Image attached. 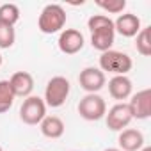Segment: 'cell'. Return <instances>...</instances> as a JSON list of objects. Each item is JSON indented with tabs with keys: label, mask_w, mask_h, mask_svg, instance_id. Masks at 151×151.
<instances>
[{
	"label": "cell",
	"mask_w": 151,
	"mask_h": 151,
	"mask_svg": "<svg viewBox=\"0 0 151 151\" xmlns=\"http://www.w3.org/2000/svg\"><path fill=\"white\" fill-rule=\"evenodd\" d=\"M87 27L91 30V45L98 52H109L112 50L116 30H114V22L107 14H93L87 20Z\"/></svg>",
	"instance_id": "cell-1"
},
{
	"label": "cell",
	"mask_w": 151,
	"mask_h": 151,
	"mask_svg": "<svg viewBox=\"0 0 151 151\" xmlns=\"http://www.w3.org/2000/svg\"><path fill=\"white\" fill-rule=\"evenodd\" d=\"M64 25H66V11L59 4H48L37 18V29L43 34H55Z\"/></svg>",
	"instance_id": "cell-2"
},
{
	"label": "cell",
	"mask_w": 151,
	"mask_h": 151,
	"mask_svg": "<svg viewBox=\"0 0 151 151\" xmlns=\"http://www.w3.org/2000/svg\"><path fill=\"white\" fill-rule=\"evenodd\" d=\"M132 66H133L132 57L124 52L109 50L100 55V69L101 71H109L114 75H126L132 69Z\"/></svg>",
	"instance_id": "cell-3"
},
{
	"label": "cell",
	"mask_w": 151,
	"mask_h": 151,
	"mask_svg": "<svg viewBox=\"0 0 151 151\" xmlns=\"http://www.w3.org/2000/svg\"><path fill=\"white\" fill-rule=\"evenodd\" d=\"M71 91L69 80L64 77H53L48 80L46 89H45V105L52 109H59L64 105Z\"/></svg>",
	"instance_id": "cell-4"
},
{
	"label": "cell",
	"mask_w": 151,
	"mask_h": 151,
	"mask_svg": "<svg viewBox=\"0 0 151 151\" xmlns=\"http://www.w3.org/2000/svg\"><path fill=\"white\" fill-rule=\"evenodd\" d=\"M46 117V105L45 100L39 96H29L23 100V105L20 109V119L25 124H39Z\"/></svg>",
	"instance_id": "cell-5"
},
{
	"label": "cell",
	"mask_w": 151,
	"mask_h": 151,
	"mask_svg": "<svg viewBox=\"0 0 151 151\" xmlns=\"http://www.w3.org/2000/svg\"><path fill=\"white\" fill-rule=\"evenodd\" d=\"M78 114L86 121H100L107 114V103L100 94H87L78 103Z\"/></svg>",
	"instance_id": "cell-6"
},
{
	"label": "cell",
	"mask_w": 151,
	"mask_h": 151,
	"mask_svg": "<svg viewBox=\"0 0 151 151\" xmlns=\"http://www.w3.org/2000/svg\"><path fill=\"white\" fill-rule=\"evenodd\" d=\"M78 82H80V87L84 91H87L89 94H96L98 91H101L105 87V73L100 68L89 66V68L80 71Z\"/></svg>",
	"instance_id": "cell-7"
},
{
	"label": "cell",
	"mask_w": 151,
	"mask_h": 151,
	"mask_svg": "<svg viewBox=\"0 0 151 151\" xmlns=\"http://www.w3.org/2000/svg\"><path fill=\"white\" fill-rule=\"evenodd\" d=\"M59 50L66 55H75L84 48V36L77 29H66L59 36Z\"/></svg>",
	"instance_id": "cell-8"
},
{
	"label": "cell",
	"mask_w": 151,
	"mask_h": 151,
	"mask_svg": "<svg viewBox=\"0 0 151 151\" xmlns=\"http://www.w3.org/2000/svg\"><path fill=\"white\" fill-rule=\"evenodd\" d=\"M132 117L133 119H147L151 116V91L149 89H142L137 94L132 96L130 103H126Z\"/></svg>",
	"instance_id": "cell-9"
},
{
	"label": "cell",
	"mask_w": 151,
	"mask_h": 151,
	"mask_svg": "<svg viewBox=\"0 0 151 151\" xmlns=\"http://www.w3.org/2000/svg\"><path fill=\"white\" fill-rule=\"evenodd\" d=\"M132 112L128 109L126 103H117L114 105L109 114H107V126L112 132H123V128H126L132 123Z\"/></svg>",
	"instance_id": "cell-10"
},
{
	"label": "cell",
	"mask_w": 151,
	"mask_h": 151,
	"mask_svg": "<svg viewBox=\"0 0 151 151\" xmlns=\"http://www.w3.org/2000/svg\"><path fill=\"white\" fill-rule=\"evenodd\" d=\"M9 86H11V91H13L14 98L16 96L29 98L32 89H34V78H32V75L27 73V71H16L9 78Z\"/></svg>",
	"instance_id": "cell-11"
},
{
	"label": "cell",
	"mask_w": 151,
	"mask_h": 151,
	"mask_svg": "<svg viewBox=\"0 0 151 151\" xmlns=\"http://www.w3.org/2000/svg\"><path fill=\"white\" fill-rule=\"evenodd\" d=\"M132 89H133V84L132 80L126 77V75H116L109 80V94L114 98V100H126L132 96Z\"/></svg>",
	"instance_id": "cell-12"
},
{
	"label": "cell",
	"mask_w": 151,
	"mask_h": 151,
	"mask_svg": "<svg viewBox=\"0 0 151 151\" xmlns=\"http://www.w3.org/2000/svg\"><path fill=\"white\" fill-rule=\"evenodd\" d=\"M114 30H117L123 37H133L140 30V20L137 14L132 13L119 14V18L114 22Z\"/></svg>",
	"instance_id": "cell-13"
},
{
	"label": "cell",
	"mask_w": 151,
	"mask_h": 151,
	"mask_svg": "<svg viewBox=\"0 0 151 151\" xmlns=\"http://www.w3.org/2000/svg\"><path fill=\"white\" fill-rule=\"evenodd\" d=\"M117 142H119L121 151H139L140 147H144V135L139 130L128 128L119 133Z\"/></svg>",
	"instance_id": "cell-14"
},
{
	"label": "cell",
	"mask_w": 151,
	"mask_h": 151,
	"mask_svg": "<svg viewBox=\"0 0 151 151\" xmlns=\"http://www.w3.org/2000/svg\"><path fill=\"white\" fill-rule=\"evenodd\" d=\"M39 124H41V133L48 139H60L66 130L62 119L57 116H46Z\"/></svg>",
	"instance_id": "cell-15"
},
{
	"label": "cell",
	"mask_w": 151,
	"mask_h": 151,
	"mask_svg": "<svg viewBox=\"0 0 151 151\" xmlns=\"http://www.w3.org/2000/svg\"><path fill=\"white\" fill-rule=\"evenodd\" d=\"M135 48L144 57L151 55V27H144L139 30L137 39H135Z\"/></svg>",
	"instance_id": "cell-16"
},
{
	"label": "cell",
	"mask_w": 151,
	"mask_h": 151,
	"mask_svg": "<svg viewBox=\"0 0 151 151\" xmlns=\"http://www.w3.org/2000/svg\"><path fill=\"white\" fill-rule=\"evenodd\" d=\"M14 103V94L11 91L9 80H0V114H6Z\"/></svg>",
	"instance_id": "cell-17"
},
{
	"label": "cell",
	"mask_w": 151,
	"mask_h": 151,
	"mask_svg": "<svg viewBox=\"0 0 151 151\" xmlns=\"http://www.w3.org/2000/svg\"><path fill=\"white\" fill-rule=\"evenodd\" d=\"M20 20V9L18 6L14 4H2L0 6V22L2 23H7V25H13Z\"/></svg>",
	"instance_id": "cell-18"
},
{
	"label": "cell",
	"mask_w": 151,
	"mask_h": 151,
	"mask_svg": "<svg viewBox=\"0 0 151 151\" xmlns=\"http://www.w3.org/2000/svg\"><path fill=\"white\" fill-rule=\"evenodd\" d=\"M14 39H16L14 27L0 22V48H11L14 45Z\"/></svg>",
	"instance_id": "cell-19"
},
{
	"label": "cell",
	"mask_w": 151,
	"mask_h": 151,
	"mask_svg": "<svg viewBox=\"0 0 151 151\" xmlns=\"http://www.w3.org/2000/svg\"><path fill=\"white\" fill-rule=\"evenodd\" d=\"M98 7H101L103 11L107 13H112V14H119L124 11L126 7V0H109V2H105V0H100V2H96Z\"/></svg>",
	"instance_id": "cell-20"
},
{
	"label": "cell",
	"mask_w": 151,
	"mask_h": 151,
	"mask_svg": "<svg viewBox=\"0 0 151 151\" xmlns=\"http://www.w3.org/2000/svg\"><path fill=\"white\" fill-rule=\"evenodd\" d=\"M139 151H151V147H147V146H146V147H140Z\"/></svg>",
	"instance_id": "cell-21"
},
{
	"label": "cell",
	"mask_w": 151,
	"mask_h": 151,
	"mask_svg": "<svg viewBox=\"0 0 151 151\" xmlns=\"http://www.w3.org/2000/svg\"><path fill=\"white\" fill-rule=\"evenodd\" d=\"M103 151H121V149H116V147H109V149H103Z\"/></svg>",
	"instance_id": "cell-22"
},
{
	"label": "cell",
	"mask_w": 151,
	"mask_h": 151,
	"mask_svg": "<svg viewBox=\"0 0 151 151\" xmlns=\"http://www.w3.org/2000/svg\"><path fill=\"white\" fill-rule=\"evenodd\" d=\"M0 66H2V55H0Z\"/></svg>",
	"instance_id": "cell-23"
},
{
	"label": "cell",
	"mask_w": 151,
	"mask_h": 151,
	"mask_svg": "<svg viewBox=\"0 0 151 151\" xmlns=\"http://www.w3.org/2000/svg\"><path fill=\"white\" fill-rule=\"evenodd\" d=\"M0 151H2V147H0Z\"/></svg>",
	"instance_id": "cell-24"
},
{
	"label": "cell",
	"mask_w": 151,
	"mask_h": 151,
	"mask_svg": "<svg viewBox=\"0 0 151 151\" xmlns=\"http://www.w3.org/2000/svg\"><path fill=\"white\" fill-rule=\"evenodd\" d=\"M34 151H37V149H34Z\"/></svg>",
	"instance_id": "cell-25"
}]
</instances>
